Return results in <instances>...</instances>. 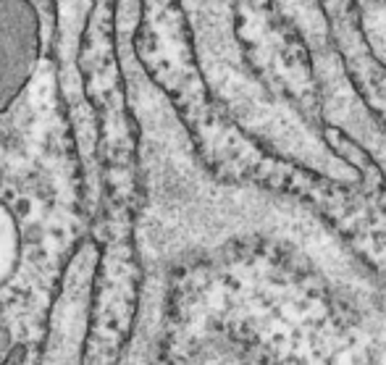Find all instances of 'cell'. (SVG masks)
Returning <instances> with one entry per match:
<instances>
[{
	"label": "cell",
	"instance_id": "6da1fadb",
	"mask_svg": "<svg viewBox=\"0 0 386 365\" xmlns=\"http://www.w3.org/2000/svg\"><path fill=\"white\" fill-rule=\"evenodd\" d=\"M190 29V50L205 92L239 131L266 152L336 187H360L363 169L329 140V129L290 97L271 90L250 64L239 40L236 0H179Z\"/></svg>",
	"mask_w": 386,
	"mask_h": 365
},
{
	"label": "cell",
	"instance_id": "7a4b0ae2",
	"mask_svg": "<svg viewBox=\"0 0 386 365\" xmlns=\"http://www.w3.org/2000/svg\"><path fill=\"white\" fill-rule=\"evenodd\" d=\"M239 40L250 64L271 90L290 97L310 118L321 124L318 92L310 74V58L302 43L281 24L273 0H236Z\"/></svg>",
	"mask_w": 386,
	"mask_h": 365
},
{
	"label": "cell",
	"instance_id": "3957f363",
	"mask_svg": "<svg viewBox=\"0 0 386 365\" xmlns=\"http://www.w3.org/2000/svg\"><path fill=\"white\" fill-rule=\"evenodd\" d=\"M40 50V22L29 0H0V108L29 79Z\"/></svg>",
	"mask_w": 386,
	"mask_h": 365
},
{
	"label": "cell",
	"instance_id": "277c9868",
	"mask_svg": "<svg viewBox=\"0 0 386 365\" xmlns=\"http://www.w3.org/2000/svg\"><path fill=\"white\" fill-rule=\"evenodd\" d=\"M24 239H27V242H40V239H43V229H40V226H29L27 234H24Z\"/></svg>",
	"mask_w": 386,
	"mask_h": 365
},
{
	"label": "cell",
	"instance_id": "5b68a950",
	"mask_svg": "<svg viewBox=\"0 0 386 365\" xmlns=\"http://www.w3.org/2000/svg\"><path fill=\"white\" fill-rule=\"evenodd\" d=\"M29 208H32V203H29L27 197L16 200V213H19V215H27V213H29Z\"/></svg>",
	"mask_w": 386,
	"mask_h": 365
},
{
	"label": "cell",
	"instance_id": "8992f818",
	"mask_svg": "<svg viewBox=\"0 0 386 365\" xmlns=\"http://www.w3.org/2000/svg\"><path fill=\"white\" fill-rule=\"evenodd\" d=\"M8 344H11V331H8L6 326H0V350L8 347Z\"/></svg>",
	"mask_w": 386,
	"mask_h": 365
},
{
	"label": "cell",
	"instance_id": "52a82bcc",
	"mask_svg": "<svg viewBox=\"0 0 386 365\" xmlns=\"http://www.w3.org/2000/svg\"><path fill=\"white\" fill-rule=\"evenodd\" d=\"M0 313H3V302H0Z\"/></svg>",
	"mask_w": 386,
	"mask_h": 365
},
{
	"label": "cell",
	"instance_id": "ba28073f",
	"mask_svg": "<svg viewBox=\"0 0 386 365\" xmlns=\"http://www.w3.org/2000/svg\"><path fill=\"white\" fill-rule=\"evenodd\" d=\"M384 3H386V0H384Z\"/></svg>",
	"mask_w": 386,
	"mask_h": 365
}]
</instances>
